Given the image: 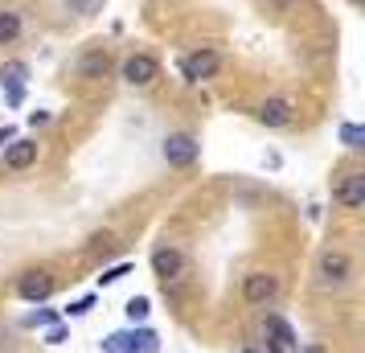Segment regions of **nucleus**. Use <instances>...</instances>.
Returning <instances> with one entry per match:
<instances>
[{"label":"nucleus","instance_id":"nucleus-1","mask_svg":"<svg viewBox=\"0 0 365 353\" xmlns=\"http://www.w3.org/2000/svg\"><path fill=\"white\" fill-rule=\"evenodd\" d=\"M103 353H160V337L144 324H132L103 337Z\"/></svg>","mask_w":365,"mask_h":353},{"label":"nucleus","instance_id":"nucleus-2","mask_svg":"<svg viewBox=\"0 0 365 353\" xmlns=\"http://www.w3.org/2000/svg\"><path fill=\"white\" fill-rule=\"evenodd\" d=\"M349 275H353V259L345 251H324L320 255V263H316V284L324 287H345Z\"/></svg>","mask_w":365,"mask_h":353},{"label":"nucleus","instance_id":"nucleus-3","mask_svg":"<svg viewBox=\"0 0 365 353\" xmlns=\"http://www.w3.org/2000/svg\"><path fill=\"white\" fill-rule=\"evenodd\" d=\"M279 296V275H271V271H250L247 280H242V300L250 308H267V304H275Z\"/></svg>","mask_w":365,"mask_h":353},{"label":"nucleus","instance_id":"nucleus-4","mask_svg":"<svg viewBox=\"0 0 365 353\" xmlns=\"http://www.w3.org/2000/svg\"><path fill=\"white\" fill-rule=\"evenodd\" d=\"M217 70H222V53L217 50H193V53H185L181 58V74H185V83H210Z\"/></svg>","mask_w":365,"mask_h":353},{"label":"nucleus","instance_id":"nucleus-5","mask_svg":"<svg viewBox=\"0 0 365 353\" xmlns=\"http://www.w3.org/2000/svg\"><path fill=\"white\" fill-rule=\"evenodd\" d=\"M160 152H165V160H168L173 168H189V165H197L201 144H197L189 132H168L165 144H160Z\"/></svg>","mask_w":365,"mask_h":353},{"label":"nucleus","instance_id":"nucleus-6","mask_svg":"<svg viewBox=\"0 0 365 353\" xmlns=\"http://www.w3.org/2000/svg\"><path fill=\"white\" fill-rule=\"evenodd\" d=\"M119 74H123L128 86H152L156 78H160V62H156L152 53H132V58L119 66Z\"/></svg>","mask_w":365,"mask_h":353},{"label":"nucleus","instance_id":"nucleus-7","mask_svg":"<svg viewBox=\"0 0 365 353\" xmlns=\"http://www.w3.org/2000/svg\"><path fill=\"white\" fill-rule=\"evenodd\" d=\"M25 78H29V62H21V58H13V62L0 66V86H4L9 107H21V103H25Z\"/></svg>","mask_w":365,"mask_h":353},{"label":"nucleus","instance_id":"nucleus-8","mask_svg":"<svg viewBox=\"0 0 365 353\" xmlns=\"http://www.w3.org/2000/svg\"><path fill=\"white\" fill-rule=\"evenodd\" d=\"M152 275H156L165 287L177 284V280L185 275V255L177 251V247H156V251H152Z\"/></svg>","mask_w":365,"mask_h":353},{"label":"nucleus","instance_id":"nucleus-9","mask_svg":"<svg viewBox=\"0 0 365 353\" xmlns=\"http://www.w3.org/2000/svg\"><path fill=\"white\" fill-rule=\"evenodd\" d=\"M17 296H21V300H29V304L50 300V296H53V275H50L46 267L25 271V275L17 280Z\"/></svg>","mask_w":365,"mask_h":353},{"label":"nucleus","instance_id":"nucleus-10","mask_svg":"<svg viewBox=\"0 0 365 353\" xmlns=\"http://www.w3.org/2000/svg\"><path fill=\"white\" fill-rule=\"evenodd\" d=\"M74 74H78L83 83H99V78H107V74H111V53L103 50V46H95V50H86L83 58H78V66H74Z\"/></svg>","mask_w":365,"mask_h":353},{"label":"nucleus","instance_id":"nucleus-11","mask_svg":"<svg viewBox=\"0 0 365 353\" xmlns=\"http://www.w3.org/2000/svg\"><path fill=\"white\" fill-rule=\"evenodd\" d=\"M332 198L341 210H361L365 205V173H345L341 185L332 189Z\"/></svg>","mask_w":365,"mask_h":353},{"label":"nucleus","instance_id":"nucleus-12","mask_svg":"<svg viewBox=\"0 0 365 353\" xmlns=\"http://www.w3.org/2000/svg\"><path fill=\"white\" fill-rule=\"evenodd\" d=\"M255 119H259L263 128H292L296 107H292V99H267V103H259Z\"/></svg>","mask_w":365,"mask_h":353},{"label":"nucleus","instance_id":"nucleus-13","mask_svg":"<svg viewBox=\"0 0 365 353\" xmlns=\"http://www.w3.org/2000/svg\"><path fill=\"white\" fill-rule=\"evenodd\" d=\"M37 165V140H9L4 144V168L21 173V168Z\"/></svg>","mask_w":365,"mask_h":353},{"label":"nucleus","instance_id":"nucleus-14","mask_svg":"<svg viewBox=\"0 0 365 353\" xmlns=\"http://www.w3.org/2000/svg\"><path fill=\"white\" fill-rule=\"evenodd\" d=\"M263 333H267V341H275L279 349H296V345H299L296 329H292V324H287L283 317H275V312H267V320H263Z\"/></svg>","mask_w":365,"mask_h":353},{"label":"nucleus","instance_id":"nucleus-15","mask_svg":"<svg viewBox=\"0 0 365 353\" xmlns=\"http://www.w3.org/2000/svg\"><path fill=\"white\" fill-rule=\"evenodd\" d=\"M25 29V21H21L17 9H0V46H13Z\"/></svg>","mask_w":365,"mask_h":353},{"label":"nucleus","instance_id":"nucleus-16","mask_svg":"<svg viewBox=\"0 0 365 353\" xmlns=\"http://www.w3.org/2000/svg\"><path fill=\"white\" fill-rule=\"evenodd\" d=\"M336 135H341V144H345L349 152H361L365 148V128H361V123H353V119H345V123L336 128Z\"/></svg>","mask_w":365,"mask_h":353},{"label":"nucleus","instance_id":"nucleus-17","mask_svg":"<svg viewBox=\"0 0 365 353\" xmlns=\"http://www.w3.org/2000/svg\"><path fill=\"white\" fill-rule=\"evenodd\" d=\"M123 312H128V320H132V324H144V320H148V312H152V300H148V296H132V300L123 304Z\"/></svg>","mask_w":365,"mask_h":353},{"label":"nucleus","instance_id":"nucleus-18","mask_svg":"<svg viewBox=\"0 0 365 353\" xmlns=\"http://www.w3.org/2000/svg\"><path fill=\"white\" fill-rule=\"evenodd\" d=\"M58 312H53V308H37V312H29V317L21 320V324H25V329H50V324H58Z\"/></svg>","mask_w":365,"mask_h":353},{"label":"nucleus","instance_id":"nucleus-19","mask_svg":"<svg viewBox=\"0 0 365 353\" xmlns=\"http://www.w3.org/2000/svg\"><path fill=\"white\" fill-rule=\"evenodd\" d=\"M123 275H132V263H115V267H107L99 275V287H111V284H119Z\"/></svg>","mask_w":365,"mask_h":353},{"label":"nucleus","instance_id":"nucleus-20","mask_svg":"<svg viewBox=\"0 0 365 353\" xmlns=\"http://www.w3.org/2000/svg\"><path fill=\"white\" fill-rule=\"evenodd\" d=\"M91 308H95V296H78L74 304H66V317H70V320H78V317H86Z\"/></svg>","mask_w":365,"mask_h":353},{"label":"nucleus","instance_id":"nucleus-21","mask_svg":"<svg viewBox=\"0 0 365 353\" xmlns=\"http://www.w3.org/2000/svg\"><path fill=\"white\" fill-rule=\"evenodd\" d=\"M66 337H70V329L62 324V320H58V324H50V329H46V345H62Z\"/></svg>","mask_w":365,"mask_h":353},{"label":"nucleus","instance_id":"nucleus-22","mask_svg":"<svg viewBox=\"0 0 365 353\" xmlns=\"http://www.w3.org/2000/svg\"><path fill=\"white\" fill-rule=\"evenodd\" d=\"M111 247H115V238L107 235V230H103V235H95V238H91V251H95V255H99V251H111Z\"/></svg>","mask_w":365,"mask_h":353},{"label":"nucleus","instance_id":"nucleus-23","mask_svg":"<svg viewBox=\"0 0 365 353\" xmlns=\"http://www.w3.org/2000/svg\"><path fill=\"white\" fill-rule=\"evenodd\" d=\"M50 123V111H29V128H46Z\"/></svg>","mask_w":365,"mask_h":353},{"label":"nucleus","instance_id":"nucleus-24","mask_svg":"<svg viewBox=\"0 0 365 353\" xmlns=\"http://www.w3.org/2000/svg\"><path fill=\"white\" fill-rule=\"evenodd\" d=\"M70 4H74V9H86V13H95L103 0H70Z\"/></svg>","mask_w":365,"mask_h":353},{"label":"nucleus","instance_id":"nucleus-25","mask_svg":"<svg viewBox=\"0 0 365 353\" xmlns=\"http://www.w3.org/2000/svg\"><path fill=\"white\" fill-rule=\"evenodd\" d=\"M9 140H17V128H9V123H4V128H0V148H4Z\"/></svg>","mask_w":365,"mask_h":353},{"label":"nucleus","instance_id":"nucleus-26","mask_svg":"<svg viewBox=\"0 0 365 353\" xmlns=\"http://www.w3.org/2000/svg\"><path fill=\"white\" fill-rule=\"evenodd\" d=\"M296 353H324V345H304V341H299Z\"/></svg>","mask_w":365,"mask_h":353},{"label":"nucleus","instance_id":"nucleus-27","mask_svg":"<svg viewBox=\"0 0 365 353\" xmlns=\"http://www.w3.org/2000/svg\"><path fill=\"white\" fill-rule=\"evenodd\" d=\"M242 353H259V349H242Z\"/></svg>","mask_w":365,"mask_h":353},{"label":"nucleus","instance_id":"nucleus-28","mask_svg":"<svg viewBox=\"0 0 365 353\" xmlns=\"http://www.w3.org/2000/svg\"><path fill=\"white\" fill-rule=\"evenodd\" d=\"M349 4H361V0H349Z\"/></svg>","mask_w":365,"mask_h":353},{"label":"nucleus","instance_id":"nucleus-29","mask_svg":"<svg viewBox=\"0 0 365 353\" xmlns=\"http://www.w3.org/2000/svg\"><path fill=\"white\" fill-rule=\"evenodd\" d=\"M287 4H292V0H287Z\"/></svg>","mask_w":365,"mask_h":353}]
</instances>
